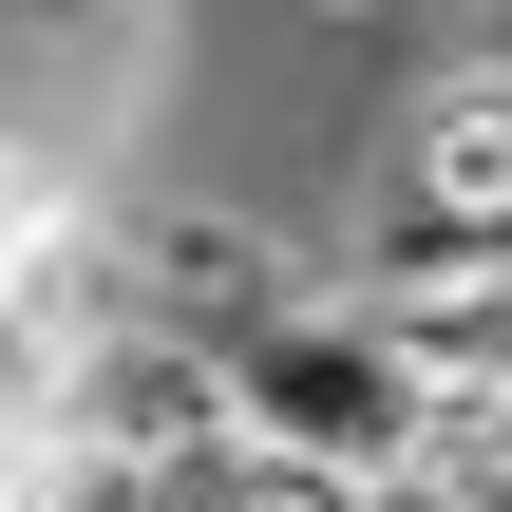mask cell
<instances>
[{
    "instance_id": "obj_6",
    "label": "cell",
    "mask_w": 512,
    "mask_h": 512,
    "mask_svg": "<svg viewBox=\"0 0 512 512\" xmlns=\"http://www.w3.org/2000/svg\"><path fill=\"white\" fill-rule=\"evenodd\" d=\"M0 512H57V494H38V475H19V456H0Z\"/></svg>"
},
{
    "instance_id": "obj_4",
    "label": "cell",
    "mask_w": 512,
    "mask_h": 512,
    "mask_svg": "<svg viewBox=\"0 0 512 512\" xmlns=\"http://www.w3.org/2000/svg\"><path fill=\"white\" fill-rule=\"evenodd\" d=\"M38 399H57V323L0 285V437H38Z\"/></svg>"
},
{
    "instance_id": "obj_7",
    "label": "cell",
    "mask_w": 512,
    "mask_h": 512,
    "mask_svg": "<svg viewBox=\"0 0 512 512\" xmlns=\"http://www.w3.org/2000/svg\"><path fill=\"white\" fill-rule=\"evenodd\" d=\"M0 456H19V437H0Z\"/></svg>"
},
{
    "instance_id": "obj_3",
    "label": "cell",
    "mask_w": 512,
    "mask_h": 512,
    "mask_svg": "<svg viewBox=\"0 0 512 512\" xmlns=\"http://www.w3.org/2000/svg\"><path fill=\"white\" fill-rule=\"evenodd\" d=\"M133 57V0H0V152H57Z\"/></svg>"
},
{
    "instance_id": "obj_5",
    "label": "cell",
    "mask_w": 512,
    "mask_h": 512,
    "mask_svg": "<svg viewBox=\"0 0 512 512\" xmlns=\"http://www.w3.org/2000/svg\"><path fill=\"white\" fill-rule=\"evenodd\" d=\"M19 209H38V152H0V228H19Z\"/></svg>"
},
{
    "instance_id": "obj_2",
    "label": "cell",
    "mask_w": 512,
    "mask_h": 512,
    "mask_svg": "<svg viewBox=\"0 0 512 512\" xmlns=\"http://www.w3.org/2000/svg\"><path fill=\"white\" fill-rule=\"evenodd\" d=\"M228 399H247V456H304V475H418V437H437V399H418V361L380 342V304L361 285H304L247 361H228Z\"/></svg>"
},
{
    "instance_id": "obj_1",
    "label": "cell",
    "mask_w": 512,
    "mask_h": 512,
    "mask_svg": "<svg viewBox=\"0 0 512 512\" xmlns=\"http://www.w3.org/2000/svg\"><path fill=\"white\" fill-rule=\"evenodd\" d=\"M342 190H361V209L323 228L342 285H456V266H512V76H494V57L399 76Z\"/></svg>"
}]
</instances>
